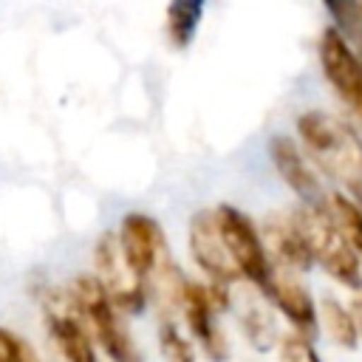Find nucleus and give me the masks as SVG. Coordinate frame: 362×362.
<instances>
[{"label": "nucleus", "instance_id": "nucleus-3", "mask_svg": "<svg viewBox=\"0 0 362 362\" xmlns=\"http://www.w3.org/2000/svg\"><path fill=\"white\" fill-rule=\"evenodd\" d=\"M68 294L79 317L85 320L93 342L102 345L110 362H141V354L130 339L116 305L110 303V297L105 294L102 283L93 274H76L68 286Z\"/></svg>", "mask_w": 362, "mask_h": 362}, {"label": "nucleus", "instance_id": "nucleus-20", "mask_svg": "<svg viewBox=\"0 0 362 362\" xmlns=\"http://www.w3.org/2000/svg\"><path fill=\"white\" fill-rule=\"evenodd\" d=\"M0 362H40V356L20 334L0 328Z\"/></svg>", "mask_w": 362, "mask_h": 362}, {"label": "nucleus", "instance_id": "nucleus-16", "mask_svg": "<svg viewBox=\"0 0 362 362\" xmlns=\"http://www.w3.org/2000/svg\"><path fill=\"white\" fill-rule=\"evenodd\" d=\"M328 212L337 223V229L342 232V238L348 240V246L354 249L356 257H362V209L342 192L328 195Z\"/></svg>", "mask_w": 362, "mask_h": 362}, {"label": "nucleus", "instance_id": "nucleus-5", "mask_svg": "<svg viewBox=\"0 0 362 362\" xmlns=\"http://www.w3.org/2000/svg\"><path fill=\"white\" fill-rule=\"evenodd\" d=\"M93 269L96 280L102 283L105 294L122 314H141L147 305V286L144 280L127 266L116 232H102L93 246Z\"/></svg>", "mask_w": 362, "mask_h": 362}, {"label": "nucleus", "instance_id": "nucleus-19", "mask_svg": "<svg viewBox=\"0 0 362 362\" xmlns=\"http://www.w3.org/2000/svg\"><path fill=\"white\" fill-rule=\"evenodd\" d=\"M158 348L164 354V362H195V351L187 337L175 328L173 320H164L158 328Z\"/></svg>", "mask_w": 362, "mask_h": 362}, {"label": "nucleus", "instance_id": "nucleus-10", "mask_svg": "<svg viewBox=\"0 0 362 362\" xmlns=\"http://www.w3.org/2000/svg\"><path fill=\"white\" fill-rule=\"evenodd\" d=\"M263 294L291 322L294 334H300L305 339H311L317 334V303H314L311 291L297 280L294 272H286V269L272 263V272H269Z\"/></svg>", "mask_w": 362, "mask_h": 362}, {"label": "nucleus", "instance_id": "nucleus-22", "mask_svg": "<svg viewBox=\"0 0 362 362\" xmlns=\"http://www.w3.org/2000/svg\"><path fill=\"white\" fill-rule=\"evenodd\" d=\"M351 317H354V325H356V334L362 337V291H356L354 294V300H351Z\"/></svg>", "mask_w": 362, "mask_h": 362}, {"label": "nucleus", "instance_id": "nucleus-8", "mask_svg": "<svg viewBox=\"0 0 362 362\" xmlns=\"http://www.w3.org/2000/svg\"><path fill=\"white\" fill-rule=\"evenodd\" d=\"M116 238H119V246H122V255H124L127 266L147 286V277L153 274L158 260H164L170 255L161 226L144 212H127L119 223Z\"/></svg>", "mask_w": 362, "mask_h": 362}, {"label": "nucleus", "instance_id": "nucleus-15", "mask_svg": "<svg viewBox=\"0 0 362 362\" xmlns=\"http://www.w3.org/2000/svg\"><path fill=\"white\" fill-rule=\"evenodd\" d=\"M320 320H322V328L328 331V337H331L339 348L354 351V348L359 345V334H356V325H354L351 311H348L342 303H337L334 297H325V300L320 303Z\"/></svg>", "mask_w": 362, "mask_h": 362}, {"label": "nucleus", "instance_id": "nucleus-9", "mask_svg": "<svg viewBox=\"0 0 362 362\" xmlns=\"http://www.w3.org/2000/svg\"><path fill=\"white\" fill-rule=\"evenodd\" d=\"M189 252H192V260L209 277L212 286L229 288L232 283L240 280L238 269L232 266V260L226 255V246L221 240L212 209H201V212L192 215V221H189Z\"/></svg>", "mask_w": 362, "mask_h": 362}, {"label": "nucleus", "instance_id": "nucleus-21", "mask_svg": "<svg viewBox=\"0 0 362 362\" xmlns=\"http://www.w3.org/2000/svg\"><path fill=\"white\" fill-rule=\"evenodd\" d=\"M280 362H322V359L317 356L311 339L291 331L280 339Z\"/></svg>", "mask_w": 362, "mask_h": 362}, {"label": "nucleus", "instance_id": "nucleus-23", "mask_svg": "<svg viewBox=\"0 0 362 362\" xmlns=\"http://www.w3.org/2000/svg\"><path fill=\"white\" fill-rule=\"evenodd\" d=\"M359 3H362V0H359Z\"/></svg>", "mask_w": 362, "mask_h": 362}, {"label": "nucleus", "instance_id": "nucleus-13", "mask_svg": "<svg viewBox=\"0 0 362 362\" xmlns=\"http://www.w3.org/2000/svg\"><path fill=\"white\" fill-rule=\"evenodd\" d=\"M260 240H263V249H266L269 260L274 266L286 269V272H308L314 266L311 255H308V246H305L291 212H272L263 221Z\"/></svg>", "mask_w": 362, "mask_h": 362}, {"label": "nucleus", "instance_id": "nucleus-18", "mask_svg": "<svg viewBox=\"0 0 362 362\" xmlns=\"http://www.w3.org/2000/svg\"><path fill=\"white\" fill-rule=\"evenodd\" d=\"M240 325H243V334H246V339H249V345H252L255 351H260V354L272 351V345H274V339H277V331H274L272 314H269L263 305L249 303V305L243 308V314H240Z\"/></svg>", "mask_w": 362, "mask_h": 362}, {"label": "nucleus", "instance_id": "nucleus-1", "mask_svg": "<svg viewBox=\"0 0 362 362\" xmlns=\"http://www.w3.org/2000/svg\"><path fill=\"white\" fill-rule=\"evenodd\" d=\"M297 133L317 167L339 181L348 198L362 209V139L359 133L328 113L305 110L297 119Z\"/></svg>", "mask_w": 362, "mask_h": 362}, {"label": "nucleus", "instance_id": "nucleus-4", "mask_svg": "<svg viewBox=\"0 0 362 362\" xmlns=\"http://www.w3.org/2000/svg\"><path fill=\"white\" fill-rule=\"evenodd\" d=\"M212 212H215V223H218V232H221V240L226 246V255H229L232 266L238 269V274L243 280L255 283L263 291L266 280H269V272H272V260L263 249L257 226L249 221V215H243L232 204H221Z\"/></svg>", "mask_w": 362, "mask_h": 362}, {"label": "nucleus", "instance_id": "nucleus-14", "mask_svg": "<svg viewBox=\"0 0 362 362\" xmlns=\"http://www.w3.org/2000/svg\"><path fill=\"white\" fill-rule=\"evenodd\" d=\"M206 0H170L167 6V37L175 48H187L198 31Z\"/></svg>", "mask_w": 362, "mask_h": 362}, {"label": "nucleus", "instance_id": "nucleus-7", "mask_svg": "<svg viewBox=\"0 0 362 362\" xmlns=\"http://www.w3.org/2000/svg\"><path fill=\"white\" fill-rule=\"evenodd\" d=\"M320 65L334 93L362 122V57L331 25L320 37Z\"/></svg>", "mask_w": 362, "mask_h": 362}, {"label": "nucleus", "instance_id": "nucleus-17", "mask_svg": "<svg viewBox=\"0 0 362 362\" xmlns=\"http://www.w3.org/2000/svg\"><path fill=\"white\" fill-rule=\"evenodd\" d=\"M334 20V31L354 48H362V3L359 0H322Z\"/></svg>", "mask_w": 362, "mask_h": 362}, {"label": "nucleus", "instance_id": "nucleus-6", "mask_svg": "<svg viewBox=\"0 0 362 362\" xmlns=\"http://www.w3.org/2000/svg\"><path fill=\"white\" fill-rule=\"evenodd\" d=\"M42 317L65 362H99L96 342L85 320L79 317L68 288H48L42 294Z\"/></svg>", "mask_w": 362, "mask_h": 362}, {"label": "nucleus", "instance_id": "nucleus-11", "mask_svg": "<svg viewBox=\"0 0 362 362\" xmlns=\"http://www.w3.org/2000/svg\"><path fill=\"white\" fill-rule=\"evenodd\" d=\"M178 311L184 314L187 328L195 337V342L204 348V354L212 362H223L229 356V342H226V337L221 334V328L215 322V305H212L209 288L204 283L187 280L184 283V291H181Z\"/></svg>", "mask_w": 362, "mask_h": 362}, {"label": "nucleus", "instance_id": "nucleus-12", "mask_svg": "<svg viewBox=\"0 0 362 362\" xmlns=\"http://www.w3.org/2000/svg\"><path fill=\"white\" fill-rule=\"evenodd\" d=\"M269 156H272L274 170L280 173L286 187L300 198L303 206H328V195L320 187L311 164L303 158L300 147L288 136H274L269 141Z\"/></svg>", "mask_w": 362, "mask_h": 362}, {"label": "nucleus", "instance_id": "nucleus-2", "mask_svg": "<svg viewBox=\"0 0 362 362\" xmlns=\"http://www.w3.org/2000/svg\"><path fill=\"white\" fill-rule=\"evenodd\" d=\"M291 218L308 246L311 263H320L337 283L362 291V266L342 232L337 229L328 206H297L291 209Z\"/></svg>", "mask_w": 362, "mask_h": 362}]
</instances>
